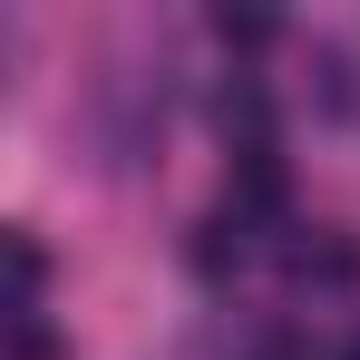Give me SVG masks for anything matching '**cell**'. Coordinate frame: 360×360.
<instances>
[{
	"label": "cell",
	"instance_id": "obj_1",
	"mask_svg": "<svg viewBox=\"0 0 360 360\" xmlns=\"http://www.w3.org/2000/svg\"><path fill=\"white\" fill-rule=\"evenodd\" d=\"M224 214H243V224L283 214V156H273V146H253V156H234V185H224Z\"/></svg>",
	"mask_w": 360,
	"mask_h": 360
},
{
	"label": "cell",
	"instance_id": "obj_7",
	"mask_svg": "<svg viewBox=\"0 0 360 360\" xmlns=\"http://www.w3.org/2000/svg\"><path fill=\"white\" fill-rule=\"evenodd\" d=\"M341 360H360V341H351V351H341Z\"/></svg>",
	"mask_w": 360,
	"mask_h": 360
},
{
	"label": "cell",
	"instance_id": "obj_6",
	"mask_svg": "<svg viewBox=\"0 0 360 360\" xmlns=\"http://www.w3.org/2000/svg\"><path fill=\"white\" fill-rule=\"evenodd\" d=\"M321 108H331V117H351V108H360V88H351V59H341V49H321Z\"/></svg>",
	"mask_w": 360,
	"mask_h": 360
},
{
	"label": "cell",
	"instance_id": "obj_4",
	"mask_svg": "<svg viewBox=\"0 0 360 360\" xmlns=\"http://www.w3.org/2000/svg\"><path fill=\"white\" fill-rule=\"evenodd\" d=\"M243 234H253L243 214H214V224H195V263H205V273H224V263H243Z\"/></svg>",
	"mask_w": 360,
	"mask_h": 360
},
{
	"label": "cell",
	"instance_id": "obj_5",
	"mask_svg": "<svg viewBox=\"0 0 360 360\" xmlns=\"http://www.w3.org/2000/svg\"><path fill=\"white\" fill-rule=\"evenodd\" d=\"M214 39L224 49H263L273 39V10H214Z\"/></svg>",
	"mask_w": 360,
	"mask_h": 360
},
{
	"label": "cell",
	"instance_id": "obj_2",
	"mask_svg": "<svg viewBox=\"0 0 360 360\" xmlns=\"http://www.w3.org/2000/svg\"><path fill=\"white\" fill-rule=\"evenodd\" d=\"M214 117H224V136H243V156H253V146H273V108H263V88H253V78H234V88L214 98Z\"/></svg>",
	"mask_w": 360,
	"mask_h": 360
},
{
	"label": "cell",
	"instance_id": "obj_3",
	"mask_svg": "<svg viewBox=\"0 0 360 360\" xmlns=\"http://www.w3.org/2000/svg\"><path fill=\"white\" fill-rule=\"evenodd\" d=\"M292 273H302V283H360V243L311 234V243H292Z\"/></svg>",
	"mask_w": 360,
	"mask_h": 360
}]
</instances>
